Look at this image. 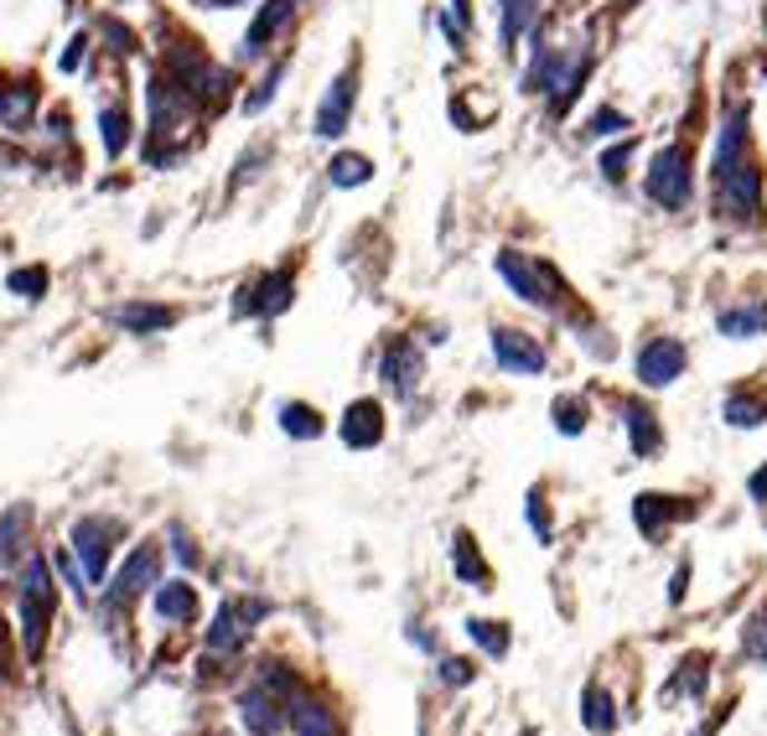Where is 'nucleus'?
<instances>
[{
    "mask_svg": "<svg viewBox=\"0 0 767 736\" xmlns=\"http://www.w3.org/2000/svg\"><path fill=\"white\" fill-rule=\"evenodd\" d=\"M716 197H721V213L753 224L763 213V171H757L753 150H747V109H731V120L721 130V146H716Z\"/></svg>",
    "mask_w": 767,
    "mask_h": 736,
    "instance_id": "nucleus-1",
    "label": "nucleus"
},
{
    "mask_svg": "<svg viewBox=\"0 0 767 736\" xmlns=\"http://www.w3.org/2000/svg\"><path fill=\"white\" fill-rule=\"evenodd\" d=\"M52 607H58V591H52V566L42 556H27L21 566V581H16V612H21V644H27V659L37 664L47 648V622H52Z\"/></svg>",
    "mask_w": 767,
    "mask_h": 736,
    "instance_id": "nucleus-2",
    "label": "nucleus"
},
{
    "mask_svg": "<svg viewBox=\"0 0 767 736\" xmlns=\"http://www.w3.org/2000/svg\"><path fill=\"white\" fill-rule=\"evenodd\" d=\"M166 78H171V84H177L193 105H224L228 89H234L228 68H218V62H213L197 42L166 47Z\"/></svg>",
    "mask_w": 767,
    "mask_h": 736,
    "instance_id": "nucleus-3",
    "label": "nucleus"
},
{
    "mask_svg": "<svg viewBox=\"0 0 767 736\" xmlns=\"http://www.w3.org/2000/svg\"><path fill=\"white\" fill-rule=\"evenodd\" d=\"M120 534H125L120 519H99V513H89V519L73 524V560L89 587H105L109 556H115V540H120Z\"/></svg>",
    "mask_w": 767,
    "mask_h": 736,
    "instance_id": "nucleus-4",
    "label": "nucleus"
},
{
    "mask_svg": "<svg viewBox=\"0 0 767 736\" xmlns=\"http://www.w3.org/2000/svg\"><path fill=\"white\" fill-rule=\"evenodd\" d=\"M643 187L659 208H685V203H690V156H685V146H663L659 156L648 161Z\"/></svg>",
    "mask_w": 767,
    "mask_h": 736,
    "instance_id": "nucleus-5",
    "label": "nucleus"
},
{
    "mask_svg": "<svg viewBox=\"0 0 767 736\" xmlns=\"http://www.w3.org/2000/svg\"><path fill=\"white\" fill-rule=\"evenodd\" d=\"M498 275H503L513 296L529 301V306H555V271L540 265V259L519 255V249H503V255H498Z\"/></svg>",
    "mask_w": 767,
    "mask_h": 736,
    "instance_id": "nucleus-6",
    "label": "nucleus"
},
{
    "mask_svg": "<svg viewBox=\"0 0 767 736\" xmlns=\"http://www.w3.org/2000/svg\"><path fill=\"white\" fill-rule=\"evenodd\" d=\"M271 612V601H218L208 628V654H239L249 644V628Z\"/></svg>",
    "mask_w": 767,
    "mask_h": 736,
    "instance_id": "nucleus-7",
    "label": "nucleus"
},
{
    "mask_svg": "<svg viewBox=\"0 0 767 736\" xmlns=\"http://www.w3.org/2000/svg\"><path fill=\"white\" fill-rule=\"evenodd\" d=\"M353 99H358V62H347L343 73L332 78V89L322 94V105H316V136L322 140H337L353 120Z\"/></svg>",
    "mask_w": 767,
    "mask_h": 736,
    "instance_id": "nucleus-8",
    "label": "nucleus"
},
{
    "mask_svg": "<svg viewBox=\"0 0 767 736\" xmlns=\"http://www.w3.org/2000/svg\"><path fill=\"white\" fill-rule=\"evenodd\" d=\"M156 581H161V544H136L130 556H125V566L115 571V581H109V601L120 607V601H136L140 591H151Z\"/></svg>",
    "mask_w": 767,
    "mask_h": 736,
    "instance_id": "nucleus-9",
    "label": "nucleus"
},
{
    "mask_svg": "<svg viewBox=\"0 0 767 736\" xmlns=\"http://www.w3.org/2000/svg\"><path fill=\"white\" fill-rule=\"evenodd\" d=\"M291 301H296V281H291V271H271V275H259L255 286L239 291L234 316H281Z\"/></svg>",
    "mask_w": 767,
    "mask_h": 736,
    "instance_id": "nucleus-10",
    "label": "nucleus"
},
{
    "mask_svg": "<svg viewBox=\"0 0 767 736\" xmlns=\"http://www.w3.org/2000/svg\"><path fill=\"white\" fill-rule=\"evenodd\" d=\"M296 21V0H265L255 11V21H249V31H244V42H239V58L244 62H255L271 52V42L281 37V31Z\"/></svg>",
    "mask_w": 767,
    "mask_h": 736,
    "instance_id": "nucleus-11",
    "label": "nucleus"
},
{
    "mask_svg": "<svg viewBox=\"0 0 767 736\" xmlns=\"http://www.w3.org/2000/svg\"><path fill=\"white\" fill-rule=\"evenodd\" d=\"M281 710H286V722L296 736H337V716L327 710V700H316L302 685L281 695Z\"/></svg>",
    "mask_w": 767,
    "mask_h": 736,
    "instance_id": "nucleus-12",
    "label": "nucleus"
},
{
    "mask_svg": "<svg viewBox=\"0 0 767 736\" xmlns=\"http://www.w3.org/2000/svg\"><path fill=\"white\" fill-rule=\"evenodd\" d=\"M679 374H685V343H675V337L643 343V353H638V379H643L648 390H663V384H675Z\"/></svg>",
    "mask_w": 767,
    "mask_h": 736,
    "instance_id": "nucleus-13",
    "label": "nucleus"
},
{
    "mask_svg": "<svg viewBox=\"0 0 767 736\" xmlns=\"http://www.w3.org/2000/svg\"><path fill=\"white\" fill-rule=\"evenodd\" d=\"M493 359H498V369H509V374H544V347L534 343L529 332L498 327L493 332Z\"/></svg>",
    "mask_w": 767,
    "mask_h": 736,
    "instance_id": "nucleus-14",
    "label": "nucleus"
},
{
    "mask_svg": "<svg viewBox=\"0 0 767 736\" xmlns=\"http://www.w3.org/2000/svg\"><path fill=\"white\" fill-rule=\"evenodd\" d=\"M337 436H343L353 451H374L378 441H384V410H378V400H353V405L343 410Z\"/></svg>",
    "mask_w": 767,
    "mask_h": 736,
    "instance_id": "nucleus-15",
    "label": "nucleus"
},
{
    "mask_svg": "<svg viewBox=\"0 0 767 736\" xmlns=\"http://www.w3.org/2000/svg\"><path fill=\"white\" fill-rule=\"evenodd\" d=\"M146 99H151V130L156 136H166V130H177L181 120H187V109H193V99L171 84L166 73L151 78V89H146Z\"/></svg>",
    "mask_w": 767,
    "mask_h": 736,
    "instance_id": "nucleus-16",
    "label": "nucleus"
},
{
    "mask_svg": "<svg viewBox=\"0 0 767 736\" xmlns=\"http://www.w3.org/2000/svg\"><path fill=\"white\" fill-rule=\"evenodd\" d=\"M115 327H125L130 337H156V332L177 327V306H151V301H125L115 306Z\"/></svg>",
    "mask_w": 767,
    "mask_h": 736,
    "instance_id": "nucleus-17",
    "label": "nucleus"
},
{
    "mask_svg": "<svg viewBox=\"0 0 767 736\" xmlns=\"http://www.w3.org/2000/svg\"><path fill=\"white\" fill-rule=\"evenodd\" d=\"M239 722L249 736H275L281 726H286V710H281V695H271L265 685H255V690L239 700Z\"/></svg>",
    "mask_w": 767,
    "mask_h": 736,
    "instance_id": "nucleus-18",
    "label": "nucleus"
},
{
    "mask_svg": "<svg viewBox=\"0 0 767 736\" xmlns=\"http://www.w3.org/2000/svg\"><path fill=\"white\" fill-rule=\"evenodd\" d=\"M378 374H384V384L400 394H410L415 384H421V353H415V343H405V337H394L390 347H384V363H378Z\"/></svg>",
    "mask_w": 767,
    "mask_h": 736,
    "instance_id": "nucleus-19",
    "label": "nucleus"
},
{
    "mask_svg": "<svg viewBox=\"0 0 767 736\" xmlns=\"http://www.w3.org/2000/svg\"><path fill=\"white\" fill-rule=\"evenodd\" d=\"M156 617L161 622H171V628H187V622H197V591L187 587V581H156Z\"/></svg>",
    "mask_w": 767,
    "mask_h": 736,
    "instance_id": "nucleus-20",
    "label": "nucleus"
},
{
    "mask_svg": "<svg viewBox=\"0 0 767 736\" xmlns=\"http://www.w3.org/2000/svg\"><path fill=\"white\" fill-rule=\"evenodd\" d=\"M37 115V89L31 84H6L0 89V130H27Z\"/></svg>",
    "mask_w": 767,
    "mask_h": 736,
    "instance_id": "nucleus-21",
    "label": "nucleus"
},
{
    "mask_svg": "<svg viewBox=\"0 0 767 736\" xmlns=\"http://www.w3.org/2000/svg\"><path fill=\"white\" fill-rule=\"evenodd\" d=\"M679 513H690L679 498H663V493H643L638 503H632V519H638V529L643 534H659L669 519H679Z\"/></svg>",
    "mask_w": 767,
    "mask_h": 736,
    "instance_id": "nucleus-22",
    "label": "nucleus"
},
{
    "mask_svg": "<svg viewBox=\"0 0 767 736\" xmlns=\"http://www.w3.org/2000/svg\"><path fill=\"white\" fill-rule=\"evenodd\" d=\"M452 566L466 587H478V591H488V581H493L488 566H482V556H478V544H472V534H456L452 540Z\"/></svg>",
    "mask_w": 767,
    "mask_h": 736,
    "instance_id": "nucleus-23",
    "label": "nucleus"
},
{
    "mask_svg": "<svg viewBox=\"0 0 767 736\" xmlns=\"http://www.w3.org/2000/svg\"><path fill=\"white\" fill-rule=\"evenodd\" d=\"M281 431H286V436H296V441H316L322 431H327V421H322L312 405L291 400V405H281Z\"/></svg>",
    "mask_w": 767,
    "mask_h": 736,
    "instance_id": "nucleus-24",
    "label": "nucleus"
},
{
    "mask_svg": "<svg viewBox=\"0 0 767 736\" xmlns=\"http://www.w3.org/2000/svg\"><path fill=\"white\" fill-rule=\"evenodd\" d=\"M327 181L332 187H363V181H374V161L358 156V150H343V156H332Z\"/></svg>",
    "mask_w": 767,
    "mask_h": 736,
    "instance_id": "nucleus-25",
    "label": "nucleus"
},
{
    "mask_svg": "<svg viewBox=\"0 0 767 736\" xmlns=\"http://www.w3.org/2000/svg\"><path fill=\"white\" fill-rule=\"evenodd\" d=\"M27 524H31V509L27 503H16L6 519H0V571L21 556V540H27Z\"/></svg>",
    "mask_w": 767,
    "mask_h": 736,
    "instance_id": "nucleus-26",
    "label": "nucleus"
},
{
    "mask_svg": "<svg viewBox=\"0 0 767 736\" xmlns=\"http://www.w3.org/2000/svg\"><path fill=\"white\" fill-rule=\"evenodd\" d=\"M716 327H721L726 337L747 343V337L767 332V306H737V312H721V316H716Z\"/></svg>",
    "mask_w": 767,
    "mask_h": 736,
    "instance_id": "nucleus-27",
    "label": "nucleus"
},
{
    "mask_svg": "<svg viewBox=\"0 0 767 736\" xmlns=\"http://www.w3.org/2000/svg\"><path fill=\"white\" fill-rule=\"evenodd\" d=\"M99 130H105V156L120 161L125 146H130V115H125L120 105H105L99 109Z\"/></svg>",
    "mask_w": 767,
    "mask_h": 736,
    "instance_id": "nucleus-28",
    "label": "nucleus"
},
{
    "mask_svg": "<svg viewBox=\"0 0 767 736\" xmlns=\"http://www.w3.org/2000/svg\"><path fill=\"white\" fill-rule=\"evenodd\" d=\"M466 638H472L488 659H503V654H509V628L493 622V617H472V622H466Z\"/></svg>",
    "mask_w": 767,
    "mask_h": 736,
    "instance_id": "nucleus-29",
    "label": "nucleus"
},
{
    "mask_svg": "<svg viewBox=\"0 0 767 736\" xmlns=\"http://www.w3.org/2000/svg\"><path fill=\"white\" fill-rule=\"evenodd\" d=\"M721 415L737 425V431H753V425L767 421V400H757V394H726Z\"/></svg>",
    "mask_w": 767,
    "mask_h": 736,
    "instance_id": "nucleus-30",
    "label": "nucleus"
},
{
    "mask_svg": "<svg viewBox=\"0 0 767 736\" xmlns=\"http://www.w3.org/2000/svg\"><path fill=\"white\" fill-rule=\"evenodd\" d=\"M581 722H587V732H602V736L612 732V726H617V716H612V695L591 685V690L581 695Z\"/></svg>",
    "mask_w": 767,
    "mask_h": 736,
    "instance_id": "nucleus-31",
    "label": "nucleus"
},
{
    "mask_svg": "<svg viewBox=\"0 0 767 736\" xmlns=\"http://www.w3.org/2000/svg\"><path fill=\"white\" fill-rule=\"evenodd\" d=\"M628 436H632V451L638 457H653L659 451V425H653V415L638 405H628Z\"/></svg>",
    "mask_w": 767,
    "mask_h": 736,
    "instance_id": "nucleus-32",
    "label": "nucleus"
},
{
    "mask_svg": "<svg viewBox=\"0 0 767 736\" xmlns=\"http://www.w3.org/2000/svg\"><path fill=\"white\" fill-rule=\"evenodd\" d=\"M6 291H11V296H21V301L47 296V271H42V265H21V271L6 275Z\"/></svg>",
    "mask_w": 767,
    "mask_h": 736,
    "instance_id": "nucleus-33",
    "label": "nucleus"
},
{
    "mask_svg": "<svg viewBox=\"0 0 767 736\" xmlns=\"http://www.w3.org/2000/svg\"><path fill=\"white\" fill-rule=\"evenodd\" d=\"M281 78H286V62H275L271 73L259 78V84H255V94L244 99V115H259V109L271 105V99H275V89H281Z\"/></svg>",
    "mask_w": 767,
    "mask_h": 736,
    "instance_id": "nucleus-34",
    "label": "nucleus"
},
{
    "mask_svg": "<svg viewBox=\"0 0 767 736\" xmlns=\"http://www.w3.org/2000/svg\"><path fill=\"white\" fill-rule=\"evenodd\" d=\"M555 431H566V436H581V431H587V405H581V400H571V394H566V400H555Z\"/></svg>",
    "mask_w": 767,
    "mask_h": 736,
    "instance_id": "nucleus-35",
    "label": "nucleus"
},
{
    "mask_svg": "<svg viewBox=\"0 0 767 736\" xmlns=\"http://www.w3.org/2000/svg\"><path fill=\"white\" fill-rule=\"evenodd\" d=\"M587 130H591V136H617V130H628V115H617V109H597Z\"/></svg>",
    "mask_w": 767,
    "mask_h": 736,
    "instance_id": "nucleus-36",
    "label": "nucleus"
},
{
    "mask_svg": "<svg viewBox=\"0 0 767 736\" xmlns=\"http://www.w3.org/2000/svg\"><path fill=\"white\" fill-rule=\"evenodd\" d=\"M478 679V669L466 659H441V685H472Z\"/></svg>",
    "mask_w": 767,
    "mask_h": 736,
    "instance_id": "nucleus-37",
    "label": "nucleus"
},
{
    "mask_svg": "<svg viewBox=\"0 0 767 736\" xmlns=\"http://www.w3.org/2000/svg\"><path fill=\"white\" fill-rule=\"evenodd\" d=\"M628 156H632V140H622V146H612L602 156V171H607V181H622V166H628Z\"/></svg>",
    "mask_w": 767,
    "mask_h": 736,
    "instance_id": "nucleus-38",
    "label": "nucleus"
},
{
    "mask_svg": "<svg viewBox=\"0 0 767 736\" xmlns=\"http://www.w3.org/2000/svg\"><path fill=\"white\" fill-rule=\"evenodd\" d=\"M747 654H753V659H767V617H753V622H747Z\"/></svg>",
    "mask_w": 767,
    "mask_h": 736,
    "instance_id": "nucleus-39",
    "label": "nucleus"
},
{
    "mask_svg": "<svg viewBox=\"0 0 767 736\" xmlns=\"http://www.w3.org/2000/svg\"><path fill=\"white\" fill-rule=\"evenodd\" d=\"M529 524H534L540 540H550V513H544V498L540 493H529Z\"/></svg>",
    "mask_w": 767,
    "mask_h": 736,
    "instance_id": "nucleus-40",
    "label": "nucleus"
},
{
    "mask_svg": "<svg viewBox=\"0 0 767 736\" xmlns=\"http://www.w3.org/2000/svg\"><path fill=\"white\" fill-rule=\"evenodd\" d=\"M89 58V37H73L68 42V52H62V73H78V62Z\"/></svg>",
    "mask_w": 767,
    "mask_h": 736,
    "instance_id": "nucleus-41",
    "label": "nucleus"
},
{
    "mask_svg": "<svg viewBox=\"0 0 767 736\" xmlns=\"http://www.w3.org/2000/svg\"><path fill=\"white\" fill-rule=\"evenodd\" d=\"M171 550H177V556L187 560V566H197V550L187 544V534H181V529H171Z\"/></svg>",
    "mask_w": 767,
    "mask_h": 736,
    "instance_id": "nucleus-42",
    "label": "nucleus"
},
{
    "mask_svg": "<svg viewBox=\"0 0 767 736\" xmlns=\"http://www.w3.org/2000/svg\"><path fill=\"white\" fill-rule=\"evenodd\" d=\"M747 488H753V498H757V503H767V467H763V472H757L753 482H747Z\"/></svg>",
    "mask_w": 767,
    "mask_h": 736,
    "instance_id": "nucleus-43",
    "label": "nucleus"
},
{
    "mask_svg": "<svg viewBox=\"0 0 767 736\" xmlns=\"http://www.w3.org/2000/svg\"><path fill=\"white\" fill-rule=\"evenodd\" d=\"M197 6H203V11H208V6L213 11H234V6H244V0H197Z\"/></svg>",
    "mask_w": 767,
    "mask_h": 736,
    "instance_id": "nucleus-44",
    "label": "nucleus"
},
{
    "mask_svg": "<svg viewBox=\"0 0 767 736\" xmlns=\"http://www.w3.org/2000/svg\"><path fill=\"white\" fill-rule=\"evenodd\" d=\"M452 11H456V27H466V21H472V6H466V0H452Z\"/></svg>",
    "mask_w": 767,
    "mask_h": 736,
    "instance_id": "nucleus-45",
    "label": "nucleus"
},
{
    "mask_svg": "<svg viewBox=\"0 0 767 736\" xmlns=\"http://www.w3.org/2000/svg\"><path fill=\"white\" fill-rule=\"evenodd\" d=\"M685 581H690V571H675V587H669V597H675V601L685 597Z\"/></svg>",
    "mask_w": 767,
    "mask_h": 736,
    "instance_id": "nucleus-46",
    "label": "nucleus"
}]
</instances>
